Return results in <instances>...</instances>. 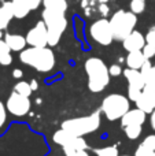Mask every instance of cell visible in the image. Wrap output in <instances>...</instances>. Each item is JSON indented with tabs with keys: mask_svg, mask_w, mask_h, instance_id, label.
I'll use <instances>...</instances> for the list:
<instances>
[{
	"mask_svg": "<svg viewBox=\"0 0 155 156\" xmlns=\"http://www.w3.org/2000/svg\"><path fill=\"white\" fill-rule=\"evenodd\" d=\"M19 60L40 73H49L55 67V54L48 47H30L19 52Z\"/></svg>",
	"mask_w": 155,
	"mask_h": 156,
	"instance_id": "cell-1",
	"label": "cell"
},
{
	"mask_svg": "<svg viewBox=\"0 0 155 156\" xmlns=\"http://www.w3.org/2000/svg\"><path fill=\"white\" fill-rule=\"evenodd\" d=\"M88 77V89L92 93L103 92L110 83V71L107 65L99 58H89L84 63Z\"/></svg>",
	"mask_w": 155,
	"mask_h": 156,
	"instance_id": "cell-2",
	"label": "cell"
},
{
	"mask_svg": "<svg viewBox=\"0 0 155 156\" xmlns=\"http://www.w3.org/2000/svg\"><path fill=\"white\" fill-rule=\"evenodd\" d=\"M100 122H102L100 111H95V112L89 114L87 116L66 119V121L62 122V129L77 136V137H84V136L96 132L99 129V126H100Z\"/></svg>",
	"mask_w": 155,
	"mask_h": 156,
	"instance_id": "cell-3",
	"label": "cell"
},
{
	"mask_svg": "<svg viewBox=\"0 0 155 156\" xmlns=\"http://www.w3.org/2000/svg\"><path fill=\"white\" fill-rule=\"evenodd\" d=\"M41 16H43V21L45 23L47 29H48V45H58L60 38H62L63 32L67 27V19H66L65 14L44 8Z\"/></svg>",
	"mask_w": 155,
	"mask_h": 156,
	"instance_id": "cell-4",
	"label": "cell"
},
{
	"mask_svg": "<svg viewBox=\"0 0 155 156\" xmlns=\"http://www.w3.org/2000/svg\"><path fill=\"white\" fill-rule=\"evenodd\" d=\"M131 110V100L120 93H110L102 101V112L106 119L114 122L121 119Z\"/></svg>",
	"mask_w": 155,
	"mask_h": 156,
	"instance_id": "cell-5",
	"label": "cell"
},
{
	"mask_svg": "<svg viewBox=\"0 0 155 156\" xmlns=\"http://www.w3.org/2000/svg\"><path fill=\"white\" fill-rule=\"evenodd\" d=\"M137 16L132 11L118 10L117 12H114L110 18V25H111L113 33H114V40L124 41L135 30Z\"/></svg>",
	"mask_w": 155,
	"mask_h": 156,
	"instance_id": "cell-6",
	"label": "cell"
},
{
	"mask_svg": "<svg viewBox=\"0 0 155 156\" xmlns=\"http://www.w3.org/2000/svg\"><path fill=\"white\" fill-rule=\"evenodd\" d=\"M52 138H54L55 144L62 147L63 154L71 152V151H87L89 148L88 143L84 140V137H77V136L66 132L62 127L54 133V137Z\"/></svg>",
	"mask_w": 155,
	"mask_h": 156,
	"instance_id": "cell-7",
	"label": "cell"
},
{
	"mask_svg": "<svg viewBox=\"0 0 155 156\" xmlns=\"http://www.w3.org/2000/svg\"><path fill=\"white\" fill-rule=\"evenodd\" d=\"M89 34L95 43L100 45H110L114 41V33H113L110 21L106 18H102L95 21L89 27Z\"/></svg>",
	"mask_w": 155,
	"mask_h": 156,
	"instance_id": "cell-8",
	"label": "cell"
},
{
	"mask_svg": "<svg viewBox=\"0 0 155 156\" xmlns=\"http://www.w3.org/2000/svg\"><path fill=\"white\" fill-rule=\"evenodd\" d=\"M5 107H7L8 114H11V115L25 116L29 114L30 107H32V101H30L29 97L22 96V94L16 93V92H11V94L7 97Z\"/></svg>",
	"mask_w": 155,
	"mask_h": 156,
	"instance_id": "cell-9",
	"label": "cell"
},
{
	"mask_svg": "<svg viewBox=\"0 0 155 156\" xmlns=\"http://www.w3.org/2000/svg\"><path fill=\"white\" fill-rule=\"evenodd\" d=\"M26 41L30 47H47L48 45V29L44 21H38L32 29L27 32Z\"/></svg>",
	"mask_w": 155,
	"mask_h": 156,
	"instance_id": "cell-10",
	"label": "cell"
},
{
	"mask_svg": "<svg viewBox=\"0 0 155 156\" xmlns=\"http://www.w3.org/2000/svg\"><path fill=\"white\" fill-rule=\"evenodd\" d=\"M147 44L146 41V36H143L140 32H133L122 41V47L126 49L128 52H133V51H142L143 47Z\"/></svg>",
	"mask_w": 155,
	"mask_h": 156,
	"instance_id": "cell-11",
	"label": "cell"
},
{
	"mask_svg": "<svg viewBox=\"0 0 155 156\" xmlns=\"http://www.w3.org/2000/svg\"><path fill=\"white\" fill-rule=\"evenodd\" d=\"M146 119H147V114L142 111L140 108H133L129 110L125 115L121 118V126H132V125H144Z\"/></svg>",
	"mask_w": 155,
	"mask_h": 156,
	"instance_id": "cell-12",
	"label": "cell"
},
{
	"mask_svg": "<svg viewBox=\"0 0 155 156\" xmlns=\"http://www.w3.org/2000/svg\"><path fill=\"white\" fill-rule=\"evenodd\" d=\"M136 105L146 114H151L155 110V90L143 89L140 97L136 100Z\"/></svg>",
	"mask_w": 155,
	"mask_h": 156,
	"instance_id": "cell-13",
	"label": "cell"
},
{
	"mask_svg": "<svg viewBox=\"0 0 155 156\" xmlns=\"http://www.w3.org/2000/svg\"><path fill=\"white\" fill-rule=\"evenodd\" d=\"M124 77L128 81V88H136L143 90L146 86L144 78H143L140 70H133V69H125L124 70Z\"/></svg>",
	"mask_w": 155,
	"mask_h": 156,
	"instance_id": "cell-14",
	"label": "cell"
},
{
	"mask_svg": "<svg viewBox=\"0 0 155 156\" xmlns=\"http://www.w3.org/2000/svg\"><path fill=\"white\" fill-rule=\"evenodd\" d=\"M140 73H142L146 82L144 89L155 90V65H153L150 60H146V63L140 69Z\"/></svg>",
	"mask_w": 155,
	"mask_h": 156,
	"instance_id": "cell-15",
	"label": "cell"
},
{
	"mask_svg": "<svg viewBox=\"0 0 155 156\" xmlns=\"http://www.w3.org/2000/svg\"><path fill=\"white\" fill-rule=\"evenodd\" d=\"M4 41L7 43V45L10 47L11 51L14 52H21L26 48L27 45V41H26V37L21 34H14V33H7L4 36Z\"/></svg>",
	"mask_w": 155,
	"mask_h": 156,
	"instance_id": "cell-16",
	"label": "cell"
},
{
	"mask_svg": "<svg viewBox=\"0 0 155 156\" xmlns=\"http://www.w3.org/2000/svg\"><path fill=\"white\" fill-rule=\"evenodd\" d=\"M14 16V8L11 2H4L0 5V30H5L10 25V22L13 21Z\"/></svg>",
	"mask_w": 155,
	"mask_h": 156,
	"instance_id": "cell-17",
	"label": "cell"
},
{
	"mask_svg": "<svg viewBox=\"0 0 155 156\" xmlns=\"http://www.w3.org/2000/svg\"><path fill=\"white\" fill-rule=\"evenodd\" d=\"M155 152V134H150L137 145L135 156H151Z\"/></svg>",
	"mask_w": 155,
	"mask_h": 156,
	"instance_id": "cell-18",
	"label": "cell"
},
{
	"mask_svg": "<svg viewBox=\"0 0 155 156\" xmlns=\"http://www.w3.org/2000/svg\"><path fill=\"white\" fill-rule=\"evenodd\" d=\"M146 60H150V59H147V58L143 55V51H133V52H128V56H126L125 62L129 69L140 70L142 66L146 63Z\"/></svg>",
	"mask_w": 155,
	"mask_h": 156,
	"instance_id": "cell-19",
	"label": "cell"
},
{
	"mask_svg": "<svg viewBox=\"0 0 155 156\" xmlns=\"http://www.w3.org/2000/svg\"><path fill=\"white\" fill-rule=\"evenodd\" d=\"M13 63V55L11 49L4 41V38H0V65L2 66H10Z\"/></svg>",
	"mask_w": 155,
	"mask_h": 156,
	"instance_id": "cell-20",
	"label": "cell"
},
{
	"mask_svg": "<svg viewBox=\"0 0 155 156\" xmlns=\"http://www.w3.org/2000/svg\"><path fill=\"white\" fill-rule=\"evenodd\" d=\"M44 8L52 11H58V12L66 14L67 10V2L66 0H43Z\"/></svg>",
	"mask_w": 155,
	"mask_h": 156,
	"instance_id": "cell-21",
	"label": "cell"
},
{
	"mask_svg": "<svg viewBox=\"0 0 155 156\" xmlns=\"http://www.w3.org/2000/svg\"><path fill=\"white\" fill-rule=\"evenodd\" d=\"M124 132H125L126 137L129 140H137L140 137L143 132V125H132V126H126L124 127Z\"/></svg>",
	"mask_w": 155,
	"mask_h": 156,
	"instance_id": "cell-22",
	"label": "cell"
},
{
	"mask_svg": "<svg viewBox=\"0 0 155 156\" xmlns=\"http://www.w3.org/2000/svg\"><path fill=\"white\" fill-rule=\"evenodd\" d=\"M14 92L16 93L22 94V96H26V97H30L32 94V86H30V82H26V81H18L14 86Z\"/></svg>",
	"mask_w": 155,
	"mask_h": 156,
	"instance_id": "cell-23",
	"label": "cell"
},
{
	"mask_svg": "<svg viewBox=\"0 0 155 156\" xmlns=\"http://www.w3.org/2000/svg\"><path fill=\"white\" fill-rule=\"evenodd\" d=\"M95 154L96 156H120L118 148L115 145H109V147L95 149Z\"/></svg>",
	"mask_w": 155,
	"mask_h": 156,
	"instance_id": "cell-24",
	"label": "cell"
},
{
	"mask_svg": "<svg viewBox=\"0 0 155 156\" xmlns=\"http://www.w3.org/2000/svg\"><path fill=\"white\" fill-rule=\"evenodd\" d=\"M129 8L133 14H143L146 11V0H131Z\"/></svg>",
	"mask_w": 155,
	"mask_h": 156,
	"instance_id": "cell-25",
	"label": "cell"
},
{
	"mask_svg": "<svg viewBox=\"0 0 155 156\" xmlns=\"http://www.w3.org/2000/svg\"><path fill=\"white\" fill-rule=\"evenodd\" d=\"M7 121H8V111L7 107L3 101H0V133L5 129L7 126Z\"/></svg>",
	"mask_w": 155,
	"mask_h": 156,
	"instance_id": "cell-26",
	"label": "cell"
},
{
	"mask_svg": "<svg viewBox=\"0 0 155 156\" xmlns=\"http://www.w3.org/2000/svg\"><path fill=\"white\" fill-rule=\"evenodd\" d=\"M142 51H143V55H144L147 59H151V58L155 56V47L151 45V44H146Z\"/></svg>",
	"mask_w": 155,
	"mask_h": 156,
	"instance_id": "cell-27",
	"label": "cell"
},
{
	"mask_svg": "<svg viewBox=\"0 0 155 156\" xmlns=\"http://www.w3.org/2000/svg\"><path fill=\"white\" fill-rule=\"evenodd\" d=\"M109 71H110V76L111 77H120L121 74H124V70H122V67H121L120 65H111L109 67Z\"/></svg>",
	"mask_w": 155,
	"mask_h": 156,
	"instance_id": "cell-28",
	"label": "cell"
},
{
	"mask_svg": "<svg viewBox=\"0 0 155 156\" xmlns=\"http://www.w3.org/2000/svg\"><path fill=\"white\" fill-rule=\"evenodd\" d=\"M146 41H147V44H151V45L155 47V26L150 27V30L147 32V34H146Z\"/></svg>",
	"mask_w": 155,
	"mask_h": 156,
	"instance_id": "cell-29",
	"label": "cell"
},
{
	"mask_svg": "<svg viewBox=\"0 0 155 156\" xmlns=\"http://www.w3.org/2000/svg\"><path fill=\"white\" fill-rule=\"evenodd\" d=\"M23 2L27 4V7L30 8V11H32V10H37V8L43 4V0H23Z\"/></svg>",
	"mask_w": 155,
	"mask_h": 156,
	"instance_id": "cell-30",
	"label": "cell"
},
{
	"mask_svg": "<svg viewBox=\"0 0 155 156\" xmlns=\"http://www.w3.org/2000/svg\"><path fill=\"white\" fill-rule=\"evenodd\" d=\"M98 11H99V14H100L102 16H107V15H109V7H107L106 3H102V4H99Z\"/></svg>",
	"mask_w": 155,
	"mask_h": 156,
	"instance_id": "cell-31",
	"label": "cell"
},
{
	"mask_svg": "<svg viewBox=\"0 0 155 156\" xmlns=\"http://www.w3.org/2000/svg\"><path fill=\"white\" fill-rule=\"evenodd\" d=\"M109 0H82V4H87L88 3V5H85V10L88 11V8L91 7V4H93V3H99V4H102V3H107Z\"/></svg>",
	"mask_w": 155,
	"mask_h": 156,
	"instance_id": "cell-32",
	"label": "cell"
},
{
	"mask_svg": "<svg viewBox=\"0 0 155 156\" xmlns=\"http://www.w3.org/2000/svg\"><path fill=\"white\" fill-rule=\"evenodd\" d=\"M66 156H89L87 151H71V152H66Z\"/></svg>",
	"mask_w": 155,
	"mask_h": 156,
	"instance_id": "cell-33",
	"label": "cell"
},
{
	"mask_svg": "<svg viewBox=\"0 0 155 156\" xmlns=\"http://www.w3.org/2000/svg\"><path fill=\"white\" fill-rule=\"evenodd\" d=\"M13 77L15 78V80H22V77H23V71H22L21 69H14Z\"/></svg>",
	"mask_w": 155,
	"mask_h": 156,
	"instance_id": "cell-34",
	"label": "cell"
},
{
	"mask_svg": "<svg viewBox=\"0 0 155 156\" xmlns=\"http://www.w3.org/2000/svg\"><path fill=\"white\" fill-rule=\"evenodd\" d=\"M150 126L153 130H155V110L150 114Z\"/></svg>",
	"mask_w": 155,
	"mask_h": 156,
	"instance_id": "cell-35",
	"label": "cell"
},
{
	"mask_svg": "<svg viewBox=\"0 0 155 156\" xmlns=\"http://www.w3.org/2000/svg\"><path fill=\"white\" fill-rule=\"evenodd\" d=\"M30 86H32V90H33V92L37 90V88H38L37 81H36V80H32V81H30Z\"/></svg>",
	"mask_w": 155,
	"mask_h": 156,
	"instance_id": "cell-36",
	"label": "cell"
},
{
	"mask_svg": "<svg viewBox=\"0 0 155 156\" xmlns=\"http://www.w3.org/2000/svg\"><path fill=\"white\" fill-rule=\"evenodd\" d=\"M3 37V33H2V30H0V38H2Z\"/></svg>",
	"mask_w": 155,
	"mask_h": 156,
	"instance_id": "cell-37",
	"label": "cell"
},
{
	"mask_svg": "<svg viewBox=\"0 0 155 156\" xmlns=\"http://www.w3.org/2000/svg\"><path fill=\"white\" fill-rule=\"evenodd\" d=\"M0 2H2V3H4V2H5V0H0Z\"/></svg>",
	"mask_w": 155,
	"mask_h": 156,
	"instance_id": "cell-38",
	"label": "cell"
},
{
	"mask_svg": "<svg viewBox=\"0 0 155 156\" xmlns=\"http://www.w3.org/2000/svg\"><path fill=\"white\" fill-rule=\"evenodd\" d=\"M120 156H129V155H120Z\"/></svg>",
	"mask_w": 155,
	"mask_h": 156,
	"instance_id": "cell-39",
	"label": "cell"
},
{
	"mask_svg": "<svg viewBox=\"0 0 155 156\" xmlns=\"http://www.w3.org/2000/svg\"><path fill=\"white\" fill-rule=\"evenodd\" d=\"M151 156H155V152H154V154H153V155H151Z\"/></svg>",
	"mask_w": 155,
	"mask_h": 156,
	"instance_id": "cell-40",
	"label": "cell"
}]
</instances>
